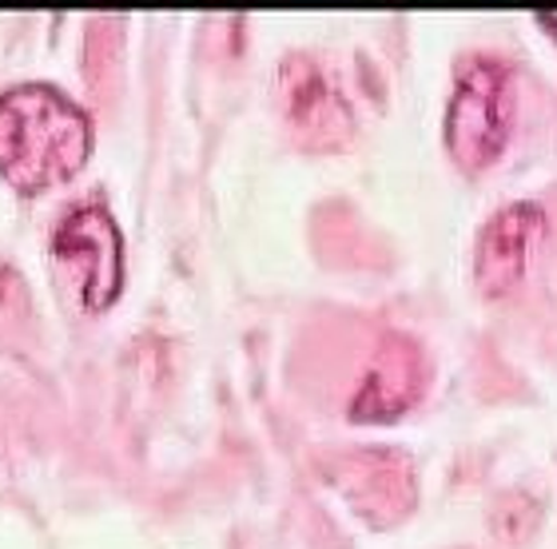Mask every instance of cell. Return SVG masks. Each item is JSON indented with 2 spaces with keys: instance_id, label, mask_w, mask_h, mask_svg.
Masks as SVG:
<instances>
[{
  "instance_id": "6da1fadb",
  "label": "cell",
  "mask_w": 557,
  "mask_h": 549,
  "mask_svg": "<svg viewBox=\"0 0 557 549\" xmlns=\"http://www.w3.org/2000/svg\"><path fill=\"white\" fill-rule=\"evenodd\" d=\"M92 140V116L57 84L28 80L0 92V176L12 187L45 191L76 176Z\"/></svg>"
},
{
  "instance_id": "7a4b0ae2",
  "label": "cell",
  "mask_w": 557,
  "mask_h": 549,
  "mask_svg": "<svg viewBox=\"0 0 557 549\" xmlns=\"http://www.w3.org/2000/svg\"><path fill=\"white\" fill-rule=\"evenodd\" d=\"M52 263L88 311H104L124 291V235L104 203H72L52 232Z\"/></svg>"
},
{
  "instance_id": "3957f363",
  "label": "cell",
  "mask_w": 557,
  "mask_h": 549,
  "mask_svg": "<svg viewBox=\"0 0 557 549\" xmlns=\"http://www.w3.org/2000/svg\"><path fill=\"white\" fill-rule=\"evenodd\" d=\"M513 128V84L506 64L470 60L446 108V148L462 167L478 172L498 160Z\"/></svg>"
},
{
  "instance_id": "277c9868",
  "label": "cell",
  "mask_w": 557,
  "mask_h": 549,
  "mask_svg": "<svg viewBox=\"0 0 557 549\" xmlns=\"http://www.w3.org/2000/svg\"><path fill=\"white\" fill-rule=\"evenodd\" d=\"M275 96L287 120L307 136L311 144H343L350 136V104L338 92V84L323 72V64L311 57L283 60L275 76Z\"/></svg>"
},
{
  "instance_id": "5b68a950",
  "label": "cell",
  "mask_w": 557,
  "mask_h": 549,
  "mask_svg": "<svg viewBox=\"0 0 557 549\" xmlns=\"http://www.w3.org/2000/svg\"><path fill=\"white\" fill-rule=\"evenodd\" d=\"M546 232V211L534 199H513L502 211H494L486 227L478 232L474 247V279L486 295L510 291L525 275L530 251Z\"/></svg>"
},
{
  "instance_id": "8992f818",
  "label": "cell",
  "mask_w": 557,
  "mask_h": 549,
  "mask_svg": "<svg viewBox=\"0 0 557 549\" xmlns=\"http://www.w3.org/2000/svg\"><path fill=\"white\" fill-rule=\"evenodd\" d=\"M422 386V363L410 342L391 339L383 351L374 354L371 371L362 374V386L355 390V414L359 419H391L403 407H410V398Z\"/></svg>"
},
{
  "instance_id": "52a82bcc",
  "label": "cell",
  "mask_w": 557,
  "mask_h": 549,
  "mask_svg": "<svg viewBox=\"0 0 557 549\" xmlns=\"http://www.w3.org/2000/svg\"><path fill=\"white\" fill-rule=\"evenodd\" d=\"M537 21L546 24L549 33H554V36H557V9H542V12H537Z\"/></svg>"
}]
</instances>
